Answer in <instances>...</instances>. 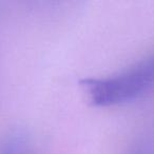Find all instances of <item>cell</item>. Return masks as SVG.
Returning a JSON list of instances; mask_svg holds the SVG:
<instances>
[{"label":"cell","instance_id":"3","mask_svg":"<svg viewBox=\"0 0 154 154\" xmlns=\"http://www.w3.org/2000/svg\"><path fill=\"white\" fill-rule=\"evenodd\" d=\"M127 154H152V149L149 143L145 141H137L132 146Z\"/></svg>","mask_w":154,"mask_h":154},{"label":"cell","instance_id":"2","mask_svg":"<svg viewBox=\"0 0 154 154\" xmlns=\"http://www.w3.org/2000/svg\"><path fill=\"white\" fill-rule=\"evenodd\" d=\"M0 154H35L34 143L23 129H12L0 139Z\"/></svg>","mask_w":154,"mask_h":154},{"label":"cell","instance_id":"1","mask_svg":"<svg viewBox=\"0 0 154 154\" xmlns=\"http://www.w3.org/2000/svg\"><path fill=\"white\" fill-rule=\"evenodd\" d=\"M153 60L143 59L129 69L109 77L86 78L80 85L93 106L114 107L143 97L153 84Z\"/></svg>","mask_w":154,"mask_h":154}]
</instances>
